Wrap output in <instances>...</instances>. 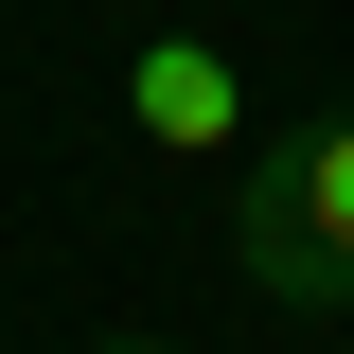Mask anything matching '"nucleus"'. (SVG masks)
<instances>
[{
  "label": "nucleus",
  "instance_id": "f03ea898",
  "mask_svg": "<svg viewBox=\"0 0 354 354\" xmlns=\"http://www.w3.org/2000/svg\"><path fill=\"white\" fill-rule=\"evenodd\" d=\"M124 124L160 142V160H230V142H248V71H230L213 36H142L124 53Z\"/></svg>",
  "mask_w": 354,
  "mask_h": 354
},
{
  "label": "nucleus",
  "instance_id": "7ed1b4c3",
  "mask_svg": "<svg viewBox=\"0 0 354 354\" xmlns=\"http://www.w3.org/2000/svg\"><path fill=\"white\" fill-rule=\"evenodd\" d=\"M88 354H177V337H88Z\"/></svg>",
  "mask_w": 354,
  "mask_h": 354
},
{
  "label": "nucleus",
  "instance_id": "f257e3e1",
  "mask_svg": "<svg viewBox=\"0 0 354 354\" xmlns=\"http://www.w3.org/2000/svg\"><path fill=\"white\" fill-rule=\"evenodd\" d=\"M230 266L301 319H354V124L230 142Z\"/></svg>",
  "mask_w": 354,
  "mask_h": 354
}]
</instances>
